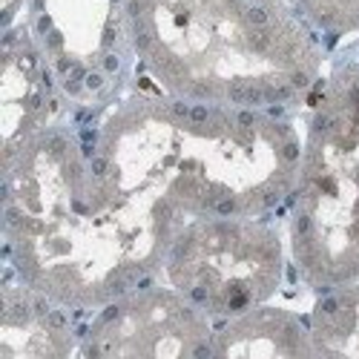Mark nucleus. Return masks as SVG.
Listing matches in <instances>:
<instances>
[{"label": "nucleus", "mask_w": 359, "mask_h": 359, "mask_svg": "<svg viewBox=\"0 0 359 359\" xmlns=\"http://www.w3.org/2000/svg\"><path fill=\"white\" fill-rule=\"evenodd\" d=\"M293 233L311 276L359 273V72L337 78L313 121Z\"/></svg>", "instance_id": "nucleus-1"}, {"label": "nucleus", "mask_w": 359, "mask_h": 359, "mask_svg": "<svg viewBox=\"0 0 359 359\" xmlns=\"http://www.w3.org/2000/svg\"><path fill=\"white\" fill-rule=\"evenodd\" d=\"M170 271L175 285L204 308L233 313L273 290L279 245L267 230L253 224H196L182 236Z\"/></svg>", "instance_id": "nucleus-2"}]
</instances>
